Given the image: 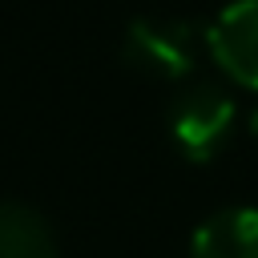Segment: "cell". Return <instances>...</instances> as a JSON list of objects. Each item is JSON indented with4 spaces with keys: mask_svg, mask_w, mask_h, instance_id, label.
<instances>
[{
    "mask_svg": "<svg viewBox=\"0 0 258 258\" xmlns=\"http://www.w3.org/2000/svg\"><path fill=\"white\" fill-rule=\"evenodd\" d=\"M206 44L230 81L258 93V0H230L206 28Z\"/></svg>",
    "mask_w": 258,
    "mask_h": 258,
    "instance_id": "3",
    "label": "cell"
},
{
    "mask_svg": "<svg viewBox=\"0 0 258 258\" xmlns=\"http://www.w3.org/2000/svg\"><path fill=\"white\" fill-rule=\"evenodd\" d=\"M189 258H258V210L226 206L194 230Z\"/></svg>",
    "mask_w": 258,
    "mask_h": 258,
    "instance_id": "4",
    "label": "cell"
},
{
    "mask_svg": "<svg viewBox=\"0 0 258 258\" xmlns=\"http://www.w3.org/2000/svg\"><path fill=\"white\" fill-rule=\"evenodd\" d=\"M238 105L222 85L198 81L169 105V133L189 161H210L234 133Z\"/></svg>",
    "mask_w": 258,
    "mask_h": 258,
    "instance_id": "1",
    "label": "cell"
},
{
    "mask_svg": "<svg viewBox=\"0 0 258 258\" xmlns=\"http://www.w3.org/2000/svg\"><path fill=\"white\" fill-rule=\"evenodd\" d=\"M121 56L129 69L153 81H181L198 56V32L189 20L177 16H137L125 28Z\"/></svg>",
    "mask_w": 258,
    "mask_h": 258,
    "instance_id": "2",
    "label": "cell"
},
{
    "mask_svg": "<svg viewBox=\"0 0 258 258\" xmlns=\"http://www.w3.org/2000/svg\"><path fill=\"white\" fill-rule=\"evenodd\" d=\"M0 258H56L48 218L24 202H0Z\"/></svg>",
    "mask_w": 258,
    "mask_h": 258,
    "instance_id": "5",
    "label": "cell"
}]
</instances>
